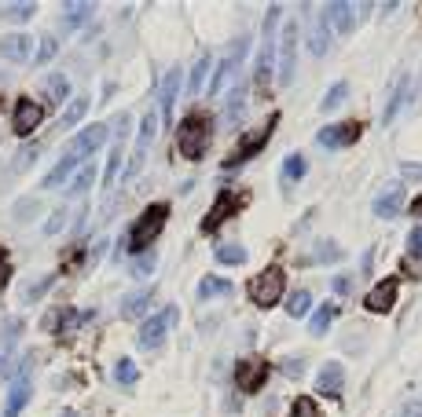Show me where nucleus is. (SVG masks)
Listing matches in <instances>:
<instances>
[{
    "instance_id": "obj_1",
    "label": "nucleus",
    "mask_w": 422,
    "mask_h": 417,
    "mask_svg": "<svg viewBox=\"0 0 422 417\" xmlns=\"http://www.w3.org/2000/svg\"><path fill=\"white\" fill-rule=\"evenodd\" d=\"M209 136H213V118H209L206 110H191L177 132V147H180L184 158H202L206 147H209Z\"/></svg>"
},
{
    "instance_id": "obj_2",
    "label": "nucleus",
    "mask_w": 422,
    "mask_h": 417,
    "mask_svg": "<svg viewBox=\"0 0 422 417\" xmlns=\"http://www.w3.org/2000/svg\"><path fill=\"white\" fill-rule=\"evenodd\" d=\"M283 285H287V271L279 268V263H268V268L250 282V300L257 307H272V304H279Z\"/></svg>"
},
{
    "instance_id": "obj_3",
    "label": "nucleus",
    "mask_w": 422,
    "mask_h": 417,
    "mask_svg": "<svg viewBox=\"0 0 422 417\" xmlns=\"http://www.w3.org/2000/svg\"><path fill=\"white\" fill-rule=\"evenodd\" d=\"M165 219H169V205L165 202H155V205H147L143 216L133 224V238H129V249H147L151 241L158 238V231L165 227Z\"/></svg>"
},
{
    "instance_id": "obj_4",
    "label": "nucleus",
    "mask_w": 422,
    "mask_h": 417,
    "mask_svg": "<svg viewBox=\"0 0 422 417\" xmlns=\"http://www.w3.org/2000/svg\"><path fill=\"white\" fill-rule=\"evenodd\" d=\"M246 202H250V194H246V190H221V194H217V202H213V209H209V216L202 219V234H213L221 219L235 216Z\"/></svg>"
},
{
    "instance_id": "obj_5",
    "label": "nucleus",
    "mask_w": 422,
    "mask_h": 417,
    "mask_svg": "<svg viewBox=\"0 0 422 417\" xmlns=\"http://www.w3.org/2000/svg\"><path fill=\"white\" fill-rule=\"evenodd\" d=\"M173 319H177V307L169 304L165 312H158V315H151L143 326H140V348H158L162 341H165V333H169V326H173Z\"/></svg>"
},
{
    "instance_id": "obj_6",
    "label": "nucleus",
    "mask_w": 422,
    "mask_h": 417,
    "mask_svg": "<svg viewBox=\"0 0 422 417\" xmlns=\"http://www.w3.org/2000/svg\"><path fill=\"white\" fill-rule=\"evenodd\" d=\"M235 381H239V388L243 392H261L265 388V381H268V359H243L239 366H235Z\"/></svg>"
},
{
    "instance_id": "obj_7",
    "label": "nucleus",
    "mask_w": 422,
    "mask_h": 417,
    "mask_svg": "<svg viewBox=\"0 0 422 417\" xmlns=\"http://www.w3.org/2000/svg\"><path fill=\"white\" fill-rule=\"evenodd\" d=\"M276 121H279V114H272V118H268V121H265L257 132H253V136H246V139L239 143V150L228 158V168H231V165H243L246 158H253V154H257V150L268 143V136H272V128H276Z\"/></svg>"
},
{
    "instance_id": "obj_8",
    "label": "nucleus",
    "mask_w": 422,
    "mask_h": 417,
    "mask_svg": "<svg viewBox=\"0 0 422 417\" xmlns=\"http://www.w3.org/2000/svg\"><path fill=\"white\" fill-rule=\"evenodd\" d=\"M40 118H45L40 103H33V99H18V103H15V118H11L15 136H30V132L40 125Z\"/></svg>"
},
{
    "instance_id": "obj_9",
    "label": "nucleus",
    "mask_w": 422,
    "mask_h": 417,
    "mask_svg": "<svg viewBox=\"0 0 422 417\" xmlns=\"http://www.w3.org/2000/svg\"><path fill=\"white\" fill-rule=\"evenodd\" d=\"M396 293H400V278L393 275V278H382L371 290V297H367V312H374V315H386L389 307L396 304Z\"/></svg>"
},
{
    "instance_id": "obj_10",
    "label": "nucleus",
    "mask_w": 422,
    "mask_h": 417,
    "mask_svg": "<svg viewBox=\"0 0 422 417\" xmlns=\"http://www.w3.org/2000/svg\"><path fill=\"white\" fill-rule=\"evenodd\" d=\"M103 139H107V125H89V128L81 132V136H74V143H70V154H67V158L84 161V158H89V154H92Z\"/></svg>"
},
{
    "instance_id": "obj_11",
    "label": "nucleus",
    "mask_w": 422,
    "mask_h": 417,
    "mask_svg": "<svg viewBox=\"0 0 422 417\" xmlns=\"http://www.w3.org/2000/svg\"><path fill=\"white\" fill-rule=\"evenodd\" d=\"M30 395H33V384H30V377H26V373H18V377H15V384H11V392H8L4 417H18V413H23V406L30 403Z\"/></svg>"
},
{
    "instance_id": "obj_12",
    "label": "nucleus",
    "mask_w": 422,
    "mask_h": 417,
    "mask_svg": "<svg viewBox=\"0 0 422 417\" xmlns=\"http://www.w3.org/2000/svg\"><path fill=\"white\" fill-rule=\"evenodd\" d=\"M356 136H360V125H356V121H349V125H331V128L320 132V143H323V147H349V143H356Z\"/></svg>"
},
{
    "instance_id": "obj_13",
    "label": "nucleus",
    "mask_w": 422,
    "mask_h": 417,
    "mask_svg": "<svg viewBox=\"0 0 422 417\" xmlns=\"http://www.w3.org/2000/svg\"><path fill=\"white\" fill-rule=\"evenodd\" d=\"M30 48H33V40H30L26 33H11V37L0 40V55H4V59H15V62L30 59Z\"/></svg>"
},
{
    "instance_id": "obj_14",
    "label": "nucleus",
    "mask_w": 422,
    "mask_h": 417,
    "mask_svg": "<svg viewBox=\"0 0 422 417\" xmlns=\"http://www.w3.org/2000/svg\"><path fill=\"white\" fill-rule=\"evenodd\" d=\"M74 168H77V161H74V158H67V154H62V161H59V165H55V168H52V172L45 176V183H40V187H62V180H67V176H70Z\"/></svg>"
},
{
    "instance_id": "obj_15",
    "label": "nucleus",
    "mask_w": 422,
    "mask_h": 417,
    "mask_svg": "<svg viewBox=\"0 0 422 417\" xmlns=\"http://www.w3.org/2000/svg\"><path fill=\"white\" fill-rule=\"evenodd\" d=\"M84 110H89V96H77L74 103H70V110L62 114V121H59V128H74L81 118H84Z\"/></svg>"
},
{
    "instance_id": "obj_16",
    "label": "nucleus",
    "mask_w": 422,
    "mask_h": 417,
    "mask_svg": "<svg viewBox=\"0 0 422 417\" xmlns=\"http://www.w3.org/2000/svg\"><path fill=\"white\" fill-rule=\"evenodd\" d=\"M147 300H151V290H140V293H133L129 300L121 304V315H125V319H136V315L143 312V307H147Z\"/></svg>"
},
{
    "instance_id": "obj_17",
    "label": "nucleus",
    "mask_w": 422,
    "mask_h": 417,
    "mask_svg": "<svg viewBox=\"0 0 422 417\" xmlns=\"http://www.w3.org/2000/svg\"><path fill=\"white\" fill-rule=\"evenodd\" d=\"M177 84H180V70H169V77H165V88H162V110H165V118H169V110H173Z\"/></svg>"
},
{
    "instance_id": "obj_18",
    "label": "nucleus",
    "mask_w": 422,
    "mask_h": 417,
    "mask_svg": "<svg viewBox=\"0 0 422 417\" xmlns=\"http://www.w3.org/2000/svg\"><path fill=\"white\" fill-rule=\"evenodd\" d=\"M338 373H342V366H338V362L323 366V373H320V388L327 395H342V388H338Z\"/></svg>"
},
{
    "instance_id": "obj_19",
    "label": "nucleus",
    "mask_w": 422,
    "mask_h": 417,
    "mask_svg": "<svg viewBox=\"0 0 422 417\" xmlns=\"http://www.w3.org/2000/svg\"><path fill=\"white\" fill-rule=\"evenodd\" d=\"M294 74V26H287L283 33V81H290Z\"/></svg>"
},
{
    "instance_id": "obj_20",
    "label": "nucleus",
    "mask_w": 422,
    "mask_h": 417,
    "mask_svg": "<svg viewBox=\"0 0 422 417\" xmlns=\"http://www.w3.org/2000/svg\"><path fill=\"white\" fill-rule=\"evenodd\" d=\"M114 377H118V384H133V381L140 377V373H136V362H133V359H118Z\"/></svg>"
},
{
    "instance_id": "obj_21",
    "label": "nucleus",
    "mask_w": 422,
    "mask_h": 417,
    "mask_svg": "<svg viewBox=\"0 0 422 417\" xmlns=\"http://www.w3.org/2000/svg\"><path fill=\"white\" fill-rule=\"evenodd\" d=\"M294 417H320V403L312 395H301V399H294Z\"/></svg>"
},
{
    "instance_id": "obj_22",
    "label": "nucleus",
    "mask_w": 422,
    "mask_h": 417,
    "mask_svg": "<svg viewBox=\"0 0 422 417\" xmlns=\"http://www.w3.org/2000/svg\"><path fill=\"white\" fill-rule=\"evenodd\" d=\"M67 92H70V81L62 77V74H55V77H48V99H67Z\"/></svg>"
},
{
    "instance_id": "obj_23",
    "label": "nucleus",
    "mask_w": 422,
    "mask_h": 417,
    "mask_svg": "<svg viewBox=\"0 0 422 417\" xmlns=\"http://www.w3.org/2000/svg\"><path fill=\"white\" fill-rule=\"evenodd\" d=\"M217 293H228V282L224 278H202L199 297H217Z\"/></svg>"
},
{
    "instance_id": "obj_24",
    "label": "nucleus",
    "mask_w": 422,
    "mask_h": 417,
    "mask_svg": "<svg viewBox=\"0 0 422 417\" xmlns=\"http://www.w3.org/2000/svg\"><path fill=\"white\" fill-rule=\"evenodd\" d=\"M217 260H221V263H228V268H235V263H243V260H246V253H243L239 246H224V249H217Z\"/></svg>"
},
{
    "instance_id": "obj_25",
    "label": "nucleus",
    "mask_w": 422,
    "mask_h": 417,
    "mask_svg": "<svg viewBox=\"0 0 422 417\" xmlns=\"http://www.w3.org/2000/svg\"><path fill=\"white\" fill-rule=\"evenodd\" d=\"M309 304H312V293L301 290V293H294V297H290L287 312H290V315H305V312H309Z\"/></svg>"
},
{
    "instance_id": "obj_26",
    "label": "nucleus",
    "mask_w": 422,
    "mask_h": 417,
    "mask_svg": "<svg viewBox=\"0 0 422 417\" xmlns=\"http://www.w3.org/2000/svg\"><path fill=\"white\" fill-rule=\"evenodd\" d=\"M331 315H334V307L327 304V307H320V312H316V319H312V333L320 337V333H327V326H331Z\"/></svg>"
},
{
    "instance_id": "obj_27",
    "label": "nucleus",
    "mask_w": 422,
    "mask_h": 417,
    "mask_svg": "<svg viewBox=\"0 0 422 417\" xmlns=\"http://www.w3.org/2000/svg\"><path fill=\"white\" fill-rule=\"evenodd\" d=\"M396 202H400V194L393 190V194H386V198H378V205H374V212H378V216H393V212L400 209Z\"/></svg>"
},
{
    "instance_id": "obj_28",
    "label": "nucleus",
    "mask_w": 422,
    "mask_h": 417,
    "mask_svg": "<svg viewBox=\"0 0 422 417\" xmlns=\"http://www.w3.org/2000/svg\"><path fill=\"white\" fill-rule=\"evenodd\" d=\"M283 172H287V180H301V172H305V161L298 158V154H290V158H287V165H283Z\"/></svg>"
},
{
    "instance_id": "obj_29",
    "label": "nucleus",
    "mask_w": 422,
    "mask_h": 417,
    "mask_svg": "<svg viewBox=\"0 0 422 417\" xmlns=\"http://www.w3.org/2000/svg\"><path fill=\"white\" fill-rule=\"evenodd\" d=\"M92 176H96V168H92V165H89V168H81V172H77V180L70 183V190H74V194H81V190H89V183H92Z\"/></svg>"
},
{
    "instance_id": "obj_30",
    "label": "nucleus",
    "mask_w": 422,
    "mask_h": 417,
    "mask_svg": "<svg viewBox=\"0 0 422 417\" xmlns=\"http://www.w3.org/2000/svg\"><path fill=\"white\" fill-rule=\"evenodd\" d=\"M0 15H4V18H30L33 15V4H23V8H0Z\"/></svg>"
},
{
    "instance_id": "obj_31",
    "label": "nucleus",
    "mask_w": 422,
    "mask_h": 417,
    "mask_svg": "<svg viewBox=\"0 0 422 417\" xmlns=\"http://www.w3.org/2000/svg\"><path fill=\"white\" fill-rule=\"evenodd\" d=\"M52 55H55V40L45 37V40H40V52H37V62H48Z\"/></svg>"
},
{
    "instance_id": "obj_32",
    "label": "nucleus",
    "mask_w": 422,
    "mask_h": 417,
    "mask_svg": "<svg viewBox=\"0 0 422 417\" xmlns=\"http://www.w3.org/2000/svg\"><path fill=\"white\" fill-rule=\"evenodd\" d=\"M206 70H209V59H199V66H195V74H191V92L202 84V77H206Z\"/></svg>"
},
{
    "instance_id": "obj_33",
    "label": "nucleus",
    "mask_w": 422,
    "mask_h": 417,
    "mask_svg": "<svg viewBox=\"0 0 422 417\" xmlns=\"http://www.w3.org/2000/svg\"><path fill=\"white\" fill-rule=\"evenodd\" d=\"M338 99H345V84H334V88H331V96L323 99V110H331Z\"/></svg>"
},
{
    "instance_id": "obj_34",
    "label": "nucleus",
    "mask_w": 422,
    "mask_h": 417,
    "mask_svg": "<svg viewBox=\"0 0 422 417\" xmlns=\"http://www.w3.org/2000/svg\"><path fill=\"white\" fill-rule=\"evenodd\" d=\"M62 219H67V209H59V212L48 219V224H45V234H55V231L62 227Z\"/></svg>"
},
{
    "instance_id": "obj_35",
    "label": "nucleus",
    "mask_w": 422,
    "mask_h": 417,
    "mask_svg": "<svg viewBox=\"0 0 422 417\" xmlns=\"http://www.w3.org/2000/svg\"><path fill=\"white\" fill-rule=\"evenodd\" d=\"M8 278V256H4V249H0V282Z\"/></svg>"
},
{
    "instance_id": "obj_36",
    "label": "nucleus",
    "mask_w": 422,
    "mask_h": 417,
    "mask_svg": "<svg viewBox=\"0 0 422 417\" xmlns=\"http://www.w3.org/2000/svg\"><path fill=\"white\" fill-rule=\"evenodd\" d=\"M59 417H77V413H74V410H62V413H59Z\"/></svg>"
},
{
    "instance_id": "obj_37",
    "label": "nucleus",
    "mask_w": 422,
    "mask_h": 417,
    "mask_svg": "<svg viewBox=\"0 0 422 417\" xmlns=\"http://www.w3.org/2000/svg\"><path fill=\"white\" fill-rule=\"evenodd\" d=\"M4 355H8V351H4V341H0V359H4Z\"/></svg>"
}]
</instances>
